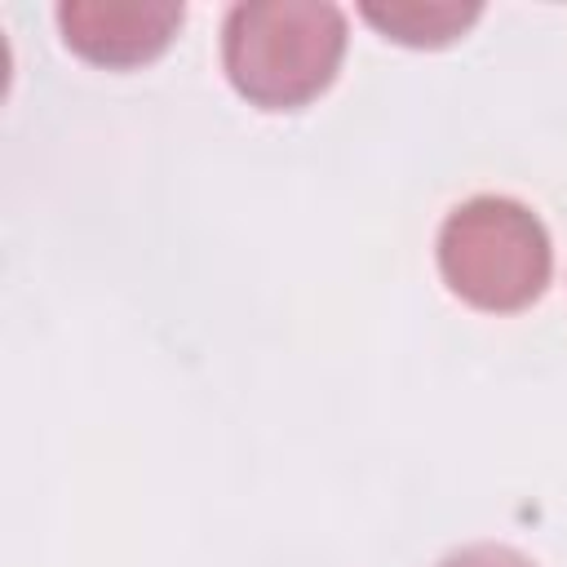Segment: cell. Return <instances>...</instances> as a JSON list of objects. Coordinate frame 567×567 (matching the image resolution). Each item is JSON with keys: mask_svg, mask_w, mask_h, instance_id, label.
Returning <instances> with one entry per match:
<instances>
[{"mask_svg": "<svg viewBox=\"0 0 567 567\" xmlns=\"http://www.w3.org/2000/svg\"><path fill=\"white\" fill-rule=\"evenodd\" d=\"M363 18L412 49H439L456 40L474 18L478 4H456V0H390V4H363Z\"/></svg>", "mask_w": 567, "mask_h": 567, "instance_id": "277c9868", "label": "cell"}, {"mask_svg": "<svg viewBox=\"0 0 567 567\" xmlns=\"http://www.w3.org/2000/svg\"><path fill=\"white\" fill-rule=\"evenodd\" d=\"M182 22L173 0H66L58 4V27L66 49L84 62L124 71L159 58Z\"/></svg>", "mask_w": 567, "mask_h": 567, "instance_id": "3957f363", "label": "cell"}, {"mask_svg": "<svg viewBox=\"0 0 567 567\" xmlns=\"http://www.w3.org/2000/svg\"><path fill=\"white\" fill-rule=\"evenodd\" d=\"M443 567H532V563L509 545H470V549L452 554Z\"/></svg>", "mask_w": 567, "mask_h": 567, "instance_id": "5b68a950", "label": "cell"}, {"mask_svg": "<svg viewBox=\"0 0 567 567\" xmlns=\"http://www.w3.org/2000/svg\"><path fill=\"white\" fill-rule=\"evenodd\" d=\"M346 53V18L323 0H248L226 13L221 62L239 97L297 111L319 97Z\"/></svg>", "mask_w": 567, "mask_h": 567, "instance_id": "6da1fadb", "label": "cell"}, {"mask_svg": "<svg viewBox=\"0 0 567 567\" xmlns=\"http://www.w3.org/2000/svg\"><path fill=\"white\" fill-rule=\"evenodd\" d=\"M439 270L461 301L509 315L545 292L554 252L532 208L505 195H478L447 213L439 230Z\"/></svg>", "mask_w": 567, "mask_h": 567, "instance_id": "7a4b0ae2", "label": "cell"}]
</instances>
